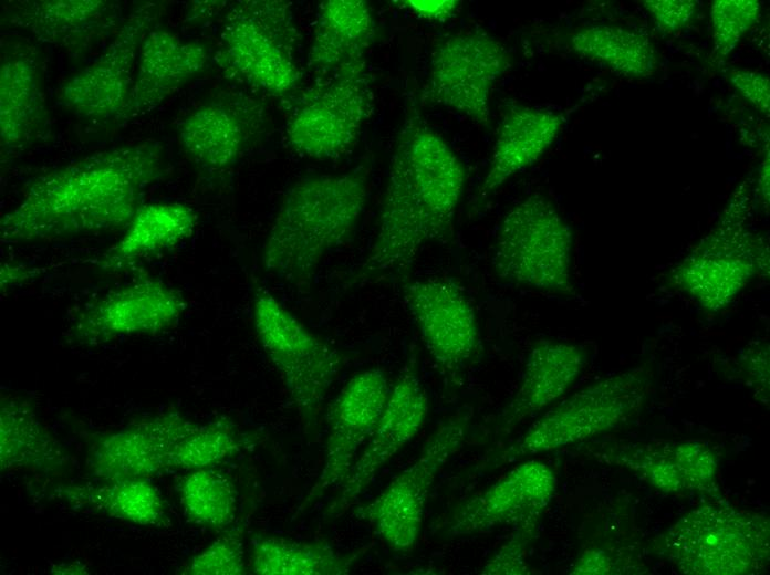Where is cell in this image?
<instances>
[{
	"label": "cell",
	"mask_w": 770,
	"mask_h": 575,
	"mask_svg": "<svg viewBox=\"0 0 770 575\" xmlns=\"http://www.w3.org/2000/svg\"><path fill=\"white\" fill-rule=\"evenodd\" d=\"M164 174L157 142L93 153L33 179L0 221L2 243L125 229Z\"/></svg>",
	"instance_id": "6da1fadb"
},
{
	"label": "cell",
	"mask_w": 770,
	"mask_h": 575,
	"mask_svg": "<svg viewBox=\"0 0 770 575\" xmlns=\"http://www.w3.org/2000/svg\"><path fill=\"white\" fill-rule=\"evenodd\" d=\"M465 187L459 157L412 109L391 158L373 243L351 283L407 271L427 243L450 232Z\"/></svg>",
	"instance_id": "7a4b0ae2"
},
{
	"label": "cell",
	"mask_w": 770,
	"mask_h": 575,
	"mask_svg": "<svg viewBox=\"0 0 770 575\" xmlns=\"http://www.w3.org/2000/svg\"><path fill=\"white\" fill-rule=\"evenodd\" d=\"M368 195L363 168L306 176L292 184L262 247L264 270L289 284L308 285L326 255L352 239Z\"/></svg>",
	"instance_id": "3957f363"
},
{
	"label": "cell",
	"mask_w": 770,
	"mask_h": 575,
	"mask_svg": "<svg viewBox=\"0 0 770 575\" xmlns=\"http://www.w3.org/2000/svg\"><path fill=\"white\" fill-rule=\"evenodd\" d=\"M653 386L654 372L647 364L595 380L551 407L481 467L499 468L616 428L643 409Z\"/></svg>",
	"instance_id": "277c9868"
},
{
	"label": "cell",
	"mask_w": 770,
	"mask_h": 575,
	"mask_svg": "<svg viewBox=\"0 0 770 575\" xmlns=\"http://www.w3.org/2000/svg\"><path fill=\"white\" fill-rule=\"evenodd\" d=\"M751 197L738 187L711 230L668 272L667 285L708 313L728 307L757 276L769 273V247L748 223Z\"/></svg>",
	"instance_id": "5b68a950"
},
{
	"label": "cell",
	"mask_w": 770,
	"mask_h": 575,
	"mask_svg": "<svg viewBox=\"0 0 770 575\" xmlns=\"http://www.w3.org/2000/svg\"><path fill=\"white\" fill-rule=\"evenodd\" d=\"M660 546L683 574H763L770 564V520L715 500L680 516L663 534Z\"/></svg>",
	"instance_id": "8992f818"
},
{
	"label": "cell",
	"mask_w": 770,
	"mask_h": 575,
	"mask_svg": "<svg viewBox=\"0 0 770 575\" xmlns=\"http://www.w3.org/2000/svg\"><path fill=\"white\" fill-rule=\"evenodd\" d=\"M490 264L504 283L574 293L573 233L549 197L532 192L509 208L499 223Z\"/></svg>",
	"instance_id": "52a82bcc"
},
{
	"label": "cell",
	"mask_w": 770,
	"mask_h": 575,
	"mask_svg": "<svg viewBox=\"0 0 770 575\" xmlns=\"http://www.w3.org/2000/svg\"><path fill=\"white\" fill-rule=\"evenodd\" d=\"M298 48L291 3L240 1L225 18L216 61L253 88L282 97L296 90L302 80Z\"/></svg>",
	"instance_id": "ba28073f"
},
{
	"label": "cell",
	"mask_w": 770,
	"mask_h": 575,
	"mask_svg": "<svg viewBox=\"0 0 770 575\" xmlns=\"http://www.w3.org/2000/svg\"><path fill=\"white\" fill-rule=\"evenodd\" d=\"M258 342L306 427L312 426L343 368L342 354L309 330L263 284L253 286Z\"/></svg>",
	"instance_id": "9c48e42d"
},
{
	"label": "cell",
	"mask_w": 770,
	"mask_h": 575,
	"mask_svg": "<svg viewBox=\"0 0 770 575\" xmlns=\"http://www.w3.org/2000/svg\"><path fill=\"white\" fill-rule=\"evenodd\" d=\"M294 103L285 136L299 155L335 159L357 142L374 108V94L364 60L321 77Z\"/></svg>",
	"instance_id": "30bf717a"
},
{
	"label": "cell",
	"mask_w": 770,
	"mask_h": 575,
	"mask_svg": "<svg viewBox=\"0 0 770 575\" xmlns=\"http://www.w3.org/2000/svg\"><path fill=\"white\" fill-rule=\"evenodd\" d=\"M470 420L469 411H459L439 425L424 442L418 457L358 510V516L393 551L409 552L418 543L435 480L461 449Z\"/></svg>",
	"instance_id": "8fae6325"
},
{
	"label": "cell",
	"mask_w": 770,
	"mask_h": 575,
	"mask_svg": "<svg viewBox=\"0 0 770 575\" xmlns=\"http://www.w3.org/2000/svg\"><path fill=\"white\" fill-rule=\"evenodd\" d=\"M510 60L502 43L486 31L454 34L433 53L423 97L487 126L492 87L510 67Z\"/></svg>",
	"instance_id": "7c38bea8"
},
{
	"label": "cell",
	"mask_w": 770,
	"mask_h": 575,
	"mask_svg": "<svg viewBox=\"0 0 770 575\" xmlns=\"http://www.w3.org/2000/svg\"><path fill=\"white\" fill-rule=\"evenodd\" d=\"M183 294L150 275H138L85 305L66 331L74 345L95 346L111 341L156 335L174 327L187 310Z\"/></svg>",
	"instance_id": "4fadbf2b"
},
{
	"label": "cell",
	"mask_w": 770,
	"mask_h": 575,
	"mask_svg": "<svg viewBox=\"0 0 770 575\" xmlns=\"http://www.w3.org/2000/svg\"><path fill=\"white\" fill-rule=\"evenodd\" d=\"M157 14L154 2L135 7L122 20L102 54L60 86L56 93L60 103L85 119H125L139 48Z\"/></svg>",
	"instance_id": "5bb4252c"
},
{
	"label": "cell",
	"mask_w": 770,
	"mask_h": 575,
	"mask_svg": "<svg viewBox=\"0 0 770 575\" xmlns=\"http://www.w3.org/2000/svg\"><path fill=\"white\" fill-rule=\"evenodd\" d=\"M403 299L437 368L459 384L481 349L478 318L467 293L454 280L434 276L404 284Z\"/></svg>",
	"instance_id": "9a60e30c"
},
{
	"label": "cell",
	"mask_w": 770,
	"mask_h": 575,
	"mask_svg": "<svg viewBox=\"0 0 770 575\" xmlns=\"http://www.w3.org/2000/svg\"><path fill=\"white\" fill-rule=\"evenodd\" d=\"M391 386L383 368L354 374L327 412L329 432L319 477L296 509L302 514L330 490L340 488L367 442L386 405Z\"/></svg>",
	"instance_id": "2e32d148"
},
{
	"label": "cell",
	"mask_w": 770,
	"mask_h": 575,
	"mask_svg": "<svg viewBox=\"0 0 770 575\" xmlns=\"http://www.w3.org/2000/svg\"><path fill=\"white\" fill-rule=\"evenodd\" d=\"M428 410V396L415 357H409L391 386L381 418L329 505L326 515L337 518L357 501L377 472L418 435Z\"/></svg>",
	"instance_id": "e0dca14e"
},
{
	"label": "cell",
	"mask_w": 770,
	"mask_h": 575,
	"mask_svg": "<svg viewBox=\"0 0 770 575\" xmlns=\"http://www.w3.org/2000/svg\"><path fill=\"white\" fill-rule=\"evenodd\" d=\"M556 488L558 478L548 463L526 459L486 489L464 500L446 522L445 533L458 537L539 523Z\"/></svg>",
	"instance_id": "ac0fdd59"
},
{
	"label": "cell",
	"mask_w": 770,
	"mask_h": 575,
	"mask_svg": "<svg viewBox=\"0 0 770 575\" xmlns=\"http://www.w3.org/2000/svg\"><path fill=\"white\" fill-rule=\"evenodd\" d=\"M195 425L177 411L142 418L102 437L89 453V470L100 480L149 479L168 470L174 446Z\"/></svg>",
	"instance_id": "d6986e66"
},
{
	"label": "cell",
	"mask_w": 770,
	"mask_h": 575,
	"mask_svg": "<svg viewBox=\"0 0 770 575\" xmlns=\"http://www.w3.org/2000/svg\"><path fill=\"white\" fill-rule=\"evenodd\" d=\"M586 362V352L578 344L553 339L535 342L528 352L513 397L496 419V435L510 433L526 419L559 400L578 380Z\"/></svg>",
	"instance_id": "ffe728a7"
},
{
	"label": "cell",
	"mask_w": 770,
	"mask_h": 575,
	"mask_svg": "<svg viewBox=\"0 0 770 575\" xmlns=\"http://www.w3.org/2000/svg\"><path fill=\"white\" fill-rule=\"evenodd\" d=\"M209 61L207 48L160 29H149L143 38L125 119L158 107Z\"/></svg>",
	"instance_id": "44dd1931"
},
{
	"label": "cell",
	"mask_w": 770,
	"mask_h": 575,
	"mask_svg": "<svg viewBox=\"0 0 770 575\" xmlns=\"http://www.w3.org/2000/svg\"><path fill=\"white\" fill-rule=\"evenodd\" d=\"M260 109L250 103L212 101L190 112L179 124L184 151L201 167L219 171L242 156L259 126Z\"/></svg>",
	"instance_id": "7402d4cb"
},
{
	"label": "cell",
	"mask_w": 770,
	"mask_h": 575,
	"mask_svg": "<svg viewBox=\"0 0 770 575\" xmlns=\"http://www.w3.org/2000/svg\"><path fill=\"white\" fill-rule=\"evenodd\" d=\"M48 123L41 65L29 48L4 53L0 64V145L2 154L24 149Z\"/></svg>",
	"instance_id": "603a6c76"
},
{
	"label": "cell",
	"mask_w": 770,
	"mask_h": 575,
	"mask_svg": "<svg viewBox=\"0 0 770 575\" xmlns=\"http://www.w3.org/2000/svg\"><path fill=\"white\" fill-rule=\"evenodd\" d=\"M564 125L561 113L535 107H512L503 116L490 161L475 202L480 203L511 177L537 163L554 144Z\"/></svg>",
	"instance_id": "cb8c5ba5"
},
{
	"label": "cell",
	"mask_w": 770,
	"mask_h": 575,
	"mask_svg": "<svg viewBox=\"0 0 770 575\" xmlns=\"http://www.w3.org/2000/svg\"><path fill=\"white\" fill-rule=\"evenodd\" d=\"M119 11L108 0L22 1L9 10V21L39 41L80 50L115 28Z\"/></svg>",
	"instance_id": "d4e9b609"
},
{
	"label": "cell",
	"mask_w": 770,
	"mask_h": 575,
	"mask_svg": "<svg viewBox=\"0 0 770 575\" xmlns=\"http://www.w3.org/2000/svg\"><path fill=\"white\" fill-rule=\"evenodd\" d=\"M375 35L370 4L364 0L320 3L308 53L309 69L320 77L364 60Z\"/></svg>",
	"instance_id": "484cf974"
},
{
	"label": "cell",
	"mask_w": 770,
	"mask_h": 575,
	"mask_svg": "<svg viewBox=\"0 0 770 575\" xmlns=\"http://www.w3.org/2000/svg\"><path fill=\"white\" fill-rule=\"evenodd\" d=\"M197 223L196 211L185 203H144L119 240L102 255L98 265L112 273L137 260L168 251L189 239Z\"/></svg>",
	"instance_id": "4316f807"
},
{
	"label": "cell",
	"mask_w": 770,
	"mask_h": 575,
	"mask_svg": "<svg viewBox=\"0 0 770 575\" xmlns=\"http://www.w3.org/2000/svg\"><path fill=\"white\" fill-rule=\"evenodd\" d=\"M72 509L96 513L141 526L166 527L170 524L158 489L146 478L101 480L55 489Z\"/></svg>",
	"instance_id": "83f0119b"
},
{
	"label": "cell",
	"mask_w": 770,
	"mask_h": 575,
	"mask_svg": "<svg viewBox=\"0 0 770 575\" xmlns=\"http://www.w3.org/2000/svg\"><path fill=\"white\" fill-rule=\"evenodd\" d=\"M67 463L59 440L43 425L33 405L15 395L0 401V468L58 472Z\"/></svg>",
	"instance_id": "f1b7e54d"
},
{
	"label": "cell",
	"mask_w": 770,
	"mask_h": 575,
	"mask_svg": "<svg viewBox=\"0 0 770 575\" xmlns=\"http://www.w3.org/2000/svg\"><path fill=\"white\" fill-rule=\"evenodd\" d=\"M358 555L342 553L322 541L268 535L254 542L250 571L257 575H345Z\"/></svg>",
	"instance_id": "f546056e"
},
{
	"label": "cell",
	"mask_w": 770,
	"mask_h": 575,
	"mask_svg": "<svg viewBox=\"0 0 770 575\" xmlns=\"http://www.w3.org/2000/svg\"><path fill=\"white\" fill-rule=\"evenodd\" d=\"M571 50L580 58L599 63L631 79L654 73L657 64L649 38L629 28L597 24L582 28L570 36Z\"/></svg>",
	"instance_id": "4dcf8cb0"
},
{
	"label": "cell",
	"mask_w": 770,
	"mask_h": 575,
	"mask_svg": "<svg viewBox=\"0 0 770 575\" xmlns=\"http://www.w3.org/2000/svg\"><path fill=\"white\" fill-rule=\"evenodd\" d=\"M591 450L600 461L627 468L645 482L668 494L688 491L668 441H610Z\"/></svg>",
	"instance_id": "1f68e13d"
},
{
	"label": "cell",
	"mask_w": 770,
	"mask_h": 575,
	"mask_svg": "<svg viewBox=\"0 0 770 575\" xmlns=\"http://www.w3.org/2000/svg\"><path fill=\"white\" fill-rule=\"evenodd\" d=\"M179 498L186 516L198 525L225 529L236 518V488L215 468L189 471L180 482Z\"/></svg>",
	"instance_id": "d6a6232c"
},
{
	"label": "cell",
	"mask_w": 770,
	"mask_h": 575,
	"mask_svg": "<svg viewBox=\"0 0 770 575\" xmlns=\"http://www.w3.org/2000/svg\"><path fill=\"white\" fill-rule=\"evenodd\" d=\"M247 441L228 420L196 424L173 448L168 470L214 468L240 452Z\"/></svg>",
	"instance_id": "836d02e7"
},
{
	"label": "cell",
	"mask_w": 770,
	"mask_h": 575,
	"mask_svg": "<svg viewBox=\"0 0 770 575\" xmlns=\"http://www.w3.org/2000/svg\"><path fill=\"white\" fill-rule=\"evenodd\" d=\"M761 4L757 0H716L710 6L714 54L726 59L745 34L758 23Z\"/></svg>",
	"instance_id": "e575fe53"
},
{
	"label": "cell",
	"mask_w": 770,
	"mask_h": 575,
	"mask_svg": "<svg viewBox=\"0 0 770 575\" xmlns=\"http://www.w3.org/2000/svg\"><path fill=\"white\" fill-rule=\"evenodd\" d=\"M670 452L688 491L721 499L717 480L718 462L711 448L700 440L668 441Z\"/></svg>",
	"instance_id": "d590c367"
},
{
	"label": "cell",
	"mask_w": 770,
	"mask_h": 575,
	"mask_svg": "<svg viewBox=\"0 0 770 575\" xmlns=\"http://www.w3.org/2000/svg\"><path fill=\"white\" fill-rule=\"evenodd\" d=\"M185 575H243L248 573L241 533L225 532L194 555L180 569Z\"/></svg>",
	"instance_id": "8d00e7d4"
},
{
	"label": "cell",
	"mask_w": 770,
	"mask_h": 575,
	"mask_svg": "<svg viewBox=\"0 0 770 575\" xmlns=\"http://www.w3.org/2000/svg\"><path fill=\"white\" fill-rule=\"evenodd\" d=\"M538 523H523L511 527L506 542L487 560L480 568L485 575H527L531 573L527 562L529 543L532 541Z\"/></svg>",
	"instance_id": "74e56055"
},
{
	"label": "cell",
	"mask_w": 770,
	"mask_h": 575,
	"mask_svg": "<svg viewBox=\"0 0 770 575\" xmlns=\"http://www.w3.org/2000/svg\"><path fill=\"white\" fill-rule=\"evenodd\" d=\"M739 366L746 384L763 405L769 404V345L753 342L739 355Z\"/></svg>",
	"instance_id": "f35d334b"
},
{
	"label": "cell",
	"mask_w": 770,
	"mask_h": 575,
	"mask_svg": "<svg viewBox=\"0 0 770 575\" xmlns=\"http://www.w3.org/2000/svg\"><path fill=\"white\" fill-rule=\"evenodd\" d=\"M644 8L652 15L656 27L670 34L681 30L695 14L697 4L691 0H647Z\"/></svg>",
	"instance_id": "ab89813d"
},
{
	"label": "cell",
	"mask_w": 770,
	"mask_h": 575,
	"mask_svg": "<svg viewBox=\"0 0 770 575\" xmlns=\"http://www.w3.org/2000/svg\"><path fill=\"white\" fill-rule=\"evenodd\" d=\"M729 81L735 90L756 109L769 116L770 81L758 71L735 67L729 72Z\"/></svg>",
	"instance_id": "60d3db41"
},
{
	"label": "cell",
	"mask_w": 770,
	"mask_h": 575,
	"mask_svg": "<svg viewBox=\"0 0 770 575\" xmlns=\"http://www.w3.org/2000/svg\"><path fill=\"white\" fill-rule=\"evenodd\" d=\"M613 561L611 556L600 547H587L575 558L569 569L572 575H604L611 574Z\"/></svg>",
	"instance_id": "b9f144b4"
},
{
	"label": "cell",
	"mask_w": 770,
	"mask_h": 575,
	"mask_svg": "<svg viewBox=\"0 0 770 575\" xmlns=\"http://www.w3.org/2000/svg\"><path fill=\"white\" fill-rule=\"evenodd\" d=\"M404 7L413 13L428 20L446 21L457 11V0H406Z\"/></svg>",
	"instance_id": "7bdbcfd3"
},
{
	"label": "cell",
	"mask_w": 770,
	"mask_h": 575,
	"mask_svg": "<svg viewBox=\"0 0 770 575\" xmlns=\"http://www.w3.org/2000/svg\"><path fill=\"white\" fill-rule=\"evenodd\" d=\"M37 270L24 265H13L6 263L1 268V290L22 283L35 275Z\"/></svg>",
	"instance_id": "ee69618b"
},
{
	"label": "cell",
	"mask_w": 770,
	"mask_h": 575,
	"mask_svg": "<svg viewBox=\"0 0 770 575\" xmlns=\"http://www.w3.org/2000/svg\"><path fill=\"white\" fill-rule=\"evenodd\" d=\"M758 191L764 202H769V153L762 160L757 177Z\"/></svg>",
	"instance_id": "f6af8a7d"
},
{
	"label": "cell",
	"mask_w": 770,
	"mask_h": 575,
	"mask_svg": "<svg viewBox=\"0 0 770 575\" xmlns=\"http://www.w3.org/2000/svg\"><path fill=\"white\" fill-rule=\"evenodd\" d=\"M53 574H90V569L82 562L61 563L51 568Z\"/></svg>",
	"instance_id": "bcb514c9"
}]
</instances>
